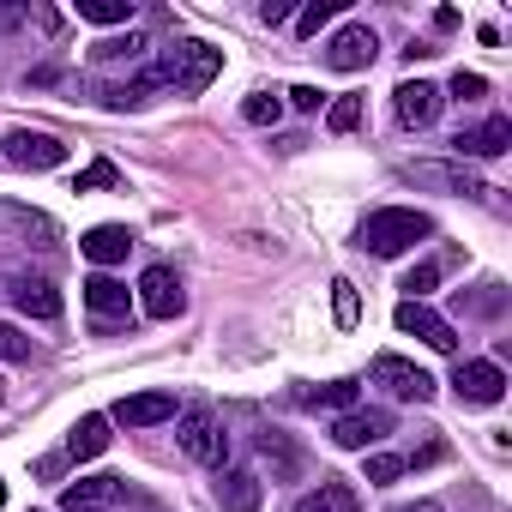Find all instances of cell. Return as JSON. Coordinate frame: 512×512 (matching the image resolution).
<instances>
[{"instance_id":"11","label":"cell","mask_w":512,"mask_h":512,"mask_svg":"<svg viewBox=\"0 0 512 512\" xmlns=\"http://www.w3.org/2000/svg\"><path fill=\"white\" fill-rule=\"evenodd\" d=\"M440 103H446V97H440V85H428V79H404V85L392 91L398 121H404V127H416V133H422V127H434Z\"/></svg>"},{"instance_id":"36","label":"cell","mask_w":512,"mask_h":512,"mask_svg":"<svg viewBox=\"0 0 512 512\" xmlns=\"http://www.w3.org/2000/svg\"><path fill=\"white\" fill-rule=\"evenodd\" d=\"M260 19H266V25H284V19H290V0H266Z\"/></svg>"},{"instance_id":"4","label":"cell","mask_w":512,"mask_h":512,"mask_svg":"<svg viewBox=\"0 0 512 512\" xmlns=\"http://www.w3.org/2000/svg\"><path fill=\"white\" fill-rule=\"evenodd\" d=\"M0 157H7L13 169H61V163H67V145H61L55 133L13 127V133H7V151H0Z\"/></svg>"},{"instance_id":"35","label":"cell","mask_w":512,"mask_h":512,"mask_svg":"<svg viewBox=\"0 0 512 512\" xmlns=\"http://www.w3.org/2000/svg\"><path fill=\"white\" fill-rule=\"evenodd\" d=\"M290 103H296V109H302V115H314V109H320V103H326V97H320V91H314V85H290Z\"/></svg>"},{"instance_id":"3","label":"cell","mask_w":512,"mask_h":512,"mask_svg":"<svg viewBox=\"0 0 512 512\" xmlns=\"http://www.w3.org/2000/svg\"><path fill=\"white\" fill-rule=\"evenodd\" d=\"M374 386H386L392 398H404V404H428L440 386H434V374L428 368H416V362H404V356H374Z\"/></svg>"},{"instance_id":"27","label":"cell","mask_w":512,"mask_h":512,"mask_svg":"<svg viewBox=\"0 0 512 512\" xmlns=\"http://www.w3.org/2000/svg\"><path fill=\"white\" fill-rule=\"evenodd\" d=\"M434 284H440V266H434V260L410 266V272H404V302H428V296H434Z\"/></svg>"},{"instance_id":"10","label":"cell","mask_w":512,"mask_h":512,"mask_svg":"<svg viewBox=\"0 0 512 512\" xmlns=\"http://www.w3.org/2000/svg\"><path fill=\"white\" fill-rule=\"evenodd\" d=\"M223 428H217V416L211 410H187L181 416V452L193 458V464H223Z\"/></svg>"},{"instance_id":"26","label":"cell","mask_w":512,"mask_h":512,"mask_svg":"<svg viewBox=\"0 0 512 512\" xmlns=\"http://www.w3.org/2000/svg\"><path fill=\"white\" fill-rule=\"evenodd\" d=\"M103 187H121V169H115L109 157H97V163L79 169V181H73V193H103Z\"/></svg>"},{"instance_id":"8","label":"cell","mask_w":512,"mask_h":512,"mask_svg":"<svg viewBox=\"0 0 512 512\" xmlns=\"http://www.w3.org/2000/svg\"><path fill=\"white\" fill-rule=\"evenodd\" d=\"M139 308H145L151 320H175V314L187 308V290H181V278H175L169 266H151V272L139 278Z\"/></svg>"},{"instance_id":"32","label":"cell","mask_w":512,"mask_h":512,"mask_svg":"<svg viewBox=\"0 0 512 512\" xmlns=\"http://www.w3.org/2000/svg\"><path fill=\"white\" fill-rule=\"evenodd\" d=\"M0 362H31V338L7 320H0Z\"/></svg>"},{"instance_id":"39","label":"cell","mask_w":512,"mask_h":512,"mask_svg":"<svg viewBox=\"0 0 512 512\" xmlns=\"http://www.w3.org/2000/svg\"><path fill=\"white\" fill-rule=\"evenodd\" d=\"M0 500H7V482H0Z\"/></svg>"},{"instance_id":"21","label":"cell","mask_w":512,"mask_h":512,"mask_svg":"<svg viewBox=\"0 0 512 512\" xmlns=\"http://www.w3.org/2000/svg\"><path fill=\"white\" fill-rule=\"evenodd\" d=\"M103 446H109V416H79L73 434H67V452L73 458H97Z\"/></svg>"},{"instance_id":"24","label":"cell","mask_w":512,"mask_h":512,"mask_svg":"<svg viewBox=\"0 0 512 512\" xmlns=\"http://www.w3.org/2000/svg\"><path fill=\"white\" fill-rule=\"evenodd\" d=\"M79 19L85 25H127L133 19V0H79Z\"/></svg>"},{"instance_id":"25","label":"cell","mask_w":512,"mask_h":512,"mask_svg":"<svg viewBox=\"0 0 512 512\" xmlns=\"http://www.w3.org/2000/svg\"><path fill=\"white\" fill-rule=\"evenodd\" d=\"M151 91H157V79L145 73V79H133V85H109L103 103H109V109H139V103H151Z\"/></svg>"},{"instance_id":"14","label":"cell","mask_w":512,"mask_h":512,"mask_svg":"<svg viewBox=\"0 0 512 512\" xmlns=\"http://www.w3.org/2000/svg\"><path fill=\"white\" fill-rule=\"evenodd\" d=\"M506 145H512V121H506V115H488L482 127H464V133L452 139L458 157H500Z\"/></svg>"},{"instance_id":"18","label":"cell","mask_w":512,"mask_h":512,"mask_svg":"<svg viewBox=\"0 0 512 512\" xmlns=\"http://www.w3.org/2000/svg\"><path fill=\"white\" fill-rule=\"evenodd\" d=\"M169 416H175V392H133L115 404V422H127V428H157Z\"/></svg>"},{"instance_id":"38","label":"cell","mask_w":512,"mask_h":512,"mask_svg":"<svg viewBox=\"0 0 512 512\" xmlns=\"http://www.w3.org/2000/svg\"><path fill=\"white\" fill-rule=\"evenodd\" d=\"M392 512H446L440 500H416V506H392Z\"/></svg>"},{"instance_id":"2","label":"cell","mask_w":512,"mask_h":512,"mask_svg":"<svg viewBox=\"0 0 512 512\" xmlns=\"http://www.w3.org/2000/svg\"><path fill=\"white\" fill-rule=\"evenodd\" d=\"M217 73H223V49H211V43H175V49H163V61L151 67L157 91H181V97H199Z\"/></svg>"},{"instance_id":"19","label":"cell","mask_w":512,"mask_h":512,"mask_svg":"<svg viewBox=\"0 0 512 512\" xmlns=\"http://www.w3.org/2000/svg\"><path fill=\"white\" fill-rule=\"evenodd\" d=\"M217 506L223 512H260V476H253V470H223Z\"/></svg>"},{"instance_id":"15","label":"cell","mask_w":512,"mask_h":512,"mask_svg":"<svg viewBox=\"0 0 512 512\" xmlns=\"http://www.w3.org/2000/svg\"><path fill=\"white\" fill-rule=\"evenodd\" d=\"M7 302H13L19 314H31V320H55V314H61V290H55L49 278H13V284H7Z\"/></svg>"},{"instance_id":"30","label":"cell","mask_w":512,"mask_h":512,"mask_svg":"<svg viewBox=\"0 0 512 512\" xmlns=\"http://www.w3.org/2000/svg\"><path fill=\"white\" fill-rule=\"evenodd\" d=\"M326 127H332V133H356V127H362V97H338V103L326 109Z\"/></svg>"},{"instance_id":"5","label":"cell","mask_w":512,"mask_h":512,"mask_svg":"<svg viewBox=\"0 0 512 512\" xmlns=\"http://www.w3.org/2000/svg\"><path fill=\"white\" fill-rule=\"evenodd\" d=\"M392 320H398V332L422 338L428 350H446V356L458 350V332H452V320H440L428 302H398V314H392Z\"/></svg>"},{"instance_id":"29","label":"cell","mask_w":512,"mask_h":512,"mask_svg":"<svg viewBox=\"0 0 512 512\" xmlns=\"http://www.w3.org/2000/svg\"><path fill=\"white\" fill-rule=\"evenodd\" d=\"M241 115H247L253 127H278V115H284V103H278L272 91H253V97L241 103Z\"/></svg>"},{"instance_id":"12","label":"cell","mask_w":512,"mask_h":512,"mask_svg":"<svg viewBox=\"0 0 512 512\" xmlns=\"http://www.w3.org/2000/svg\"><path fill=\"white\" fill-rule=\"evenodd\" d=\"M404 181H416V187H440V193H464V199L488 193L470 169H452V163H404Z\"/></svg>"},{"instance_id":"37","label":"cell","mask_w":512,"mask_h":512,"mask_svg":"<svg viewBox=\"0 0 512 512\" xmlns=\"http://www.w3.org/2000/svg\"><path fill=\"white\" fill-rule=\"evenodd\" d=\"M13 25H25V7H7V0H0V31H13Z\"/></svg>"},{"instance_id":"16","label":"cell","mask_w":512,"mask_h":512,"mask_svg":"<svg viewBox=\"0 0 512 512\" xmlns=\"http://www.w3.org/2000/svg\"><path fill=\"white\" fill-rule=\"evenodd\" d=\"M85 308L109 326V320H127L133 314V290L127 284H115L109 272H97V278H85Z\"/></svg>"},{"instance_id":"22","label":"cell","mask_w":512,"mask_h":512,"mask_svg":"<svg viewBox=\"0 0 512 512\" xmlns=\"http://www.w3.org/2000/svg\"><path fill=\"white\" fill-rule=\"evenodd\" d=\"M151 43H145V31H127V37H97L91 43V61L103 67V61H139Z\"/></svg>"},{"instance_id":"17","label":"cell","mask_w":512,"mask_h":512,"mask_svg":"<svg viewBox=\"0 0 512 512\" xmlns=\"http://www.w3.org/2000/svg\"><path fill=\"white\" fill-rule=\"evenodd\" d=\"M121 494H127L121 476H79V482H67L61 506H67V512H97V506H115Z\"/></svg>"},{"instance_id":"33","label":"cell","mask_w":512,"mask_h":512,"mask_svg":"<svg viewBox=\"0 0 512 512\" xmlns=\"http://www.w3.org/2000/svg\"><path fill=\"white\" fill-rule=\"evenodd\" d=\"M398 476H404V458H392V452H374V458H368V482H374V488H386V482H398Z\"/></svg>"},{"instance_id":"7","label":"cell","mask_w":512,"mask_h":512,"mask_svg":"<svg viewBox=\"0 0 512 512\" xmlns=\"http://www.w3.org/2000/svg\"><path fill=\"white\" fill-rule=\"evenodd\" d=\"M374 55H380V37H374L368 25H344V31L326 43V67H332V73H362Z\"/></svg>"},{"instance_id":"20","label":"cell","mask_w":512,"mask_h":512,"mask_svg":"<svg viewBox=\"0 0 512 512\" xmlns=\"http://www.w3.org/2000/svg\"><path fill=\"white\" fill-rule=\"evenodd\" d=\"M296 512H362V500H356V488H350V482L326 476V482H320V494H302V500H296Z\"/></svg>"},{"instance_id":"31","label":"cell","mask_w":512,"mask_h":512,"mask_svg":"<svg viewBox=\"0 0 512 512\" xmlns=\"http://www.w3.org/2000/svg\"><path fill=\"white\" fill-rule=\"evenodd\" d=\"M332 19H338V0H314V7L296 13V31L302 37H320V25H332Z\"/></svg>"},{"instance_id":"13","label":"cell","mask_w":512,"mask_h":512,"mask_svg":"<svg viewBox=\"0 0 512 512\" xmlns=\"http://www.w3.org/2000/svg\"><path fill=\"white\" fill-rule=\"evenodd\" d=\"M85 260L91 266H121L127 253H133V229L127 223H97V229H85Z\"/></svg>"},{"instance_id":"34","label":"cell","mask_w":512,"mask_h":512,"mask_svg":"<svg viewBox=\"0 0 512 512\" xmlns=\"http://www.w3.org/2000/svg\"><path fill=\"white\" fill-rule=\"evenodd\" d=\"M452 97H458V103H476V97H488V79L458 67V73H452Z\"/></svg>"},{"instance_id":"6","label":"cell","mask_w":512,"mask_h":512,"mask_svg":"<svg viewBox=\"0 0 512 512\" xmlns=\"http://www.w3.org/2000/svg\"><path fill=\"white\" fill-rule=\"evenodd\" d=\"M386 434H392V416H386V410H362V404L332 422V440H338L344 452H368V446H380Z\"/></svg>"},{"instance_id":"23","label":"cell","mask_w":512,"mask_h":512,"mask_svg":"<svg viewBox=\"0 0 512 512\" xmlns=\"http://www.w3.org/2000/svg\"><path fill=\"white\" fill-rule=\"evenodd\" d=\"M314 410L326 404V410H356V398H362V386L356 380H332V386H314V392H302Z\"/></svg>"},{"instance_id":"1","label":"cell","mask_w":512,"mask_h":512,"mask_svg":"<svg viewBox=\"0 0 512 512\" xmlns=\"http://www.w3.org/2000/svg\"><path fill=\"white\" fill-rule=\"evenodd\" d=\"M428 235H434V217H428V211L380 205V211H368V217H362L356 247H362V253H374V260H398V253H410V247H416V241H428Z\"/></svg>"},{"instance_id":"28","label":"cell","mask_w":512,"mask_h":512,"mask_svg":"<svg viewBox=\"0 0 512 512\" xmlns=\"http://www.w3.org/2000/svg\"><path fill=\"white\" fill-rule=\"evenodd\" d=\"M332 314H338V326H344V332L362 320V296H356V284H350V278H338V284H332Z\"/></svg>"},{"instance_id":"9","label":"cell","mask_w":512,"mask_h":512,"mask_svg":"<svg viewBox=\"0 0 512 512\" xmlns=\"http://www.w3.org/2000/svg\"><path fill=\"white\" fill-rule=\"evenodd\" d=\"M452 392H458V404H500L506 374H500V362H458L452 368Z\"/></svg>"}]
</instances>
